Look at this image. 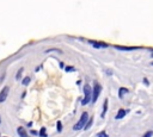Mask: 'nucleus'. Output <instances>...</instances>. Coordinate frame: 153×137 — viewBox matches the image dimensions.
<instances>
[{
	"instance_id": "24",
	"label": "nucleus",
	"mask_w": 153,
	"mask_h": 137,
	"mask_svg": "<svg viewBox=\"0 0 153 137\" xmlns=\"http://www.w3.org/2000/svg\"><path fill=\"white\" fill-rule=\"evenodd\" d=\"M151 64H152V66H153V62H152V63H151Z\"/></svg>"
},
{
	"instance_id": "23",
	"label": "nucleus",
	"mask_w": 153,
	"mask_h": 137,
	"mask_svg": "<svg viewBox=\"0 0 153 137\" xmlns=\"http://www.w3.org/2000/svg\"><path fill=\"white\" fill-rule=\"evenodd\" d=\"M0 124H1V118H0Z\"/></svg>"
},
{
	"instance_id": "9",
	"label": "nucleus",
	"mask_w": 153,
	"mask_h": 137,
	"mask_svg": "<svg viewBox=\"0 0 153 137\" xmlns=\"http://www.w3.org/2000/svg\"><path fill=\"white\" fill-rule=\"evenodd\" d=\"M108 102H109V100L108 99H105L104 100V105H103V111H102V114H101V117L104 118L106 114V111H108Z\"/></svg>"
},
{
	"instance_id": "13",
	"label": "nucleus",
	"mask_w": 153,
	"mask_h": 137,
	"mask_svg": "<svg viewBox=\"0 0 153 137\" xmlns=\"http://www.w3.org/2000/svg\"><path fill=\"white\" fill-rule=\"evenodd\" d=\"M23 71H24V68H19V69H18V72H17V75H16L17 80H19V79L22 78V73H23Z\"/></svg>"
},
{
	"instance_id": "14",
	"label": "nucleus",
	"mask_w": 153,
	"mask_h": 137,
	"mask_svg": "<svg viewBox=\"0 0 153 137\" xmlns=\"http://www.w3.org/2000/svg\"><path fill=\"white\" fill-rule=\"evenodd\" d=\"M38 135H39L41 137H47V132H46V128H42V129L39 130Z\"/></svg>"
},
{
	"instance_id": "8",
	"label": "nucleus",
	"mask_w": 153,
	"mask_h": 137,
	"mask_svg": "<svg viewBox=\"0 0 153 137\" xmlns=\"http://www.w3.org/2000/svg\"><path fill=\"white\" fill-rule=\"evenodd\" d=\"M17 133L19 135V137H29V135H27V132L25 131V129H24L23 126H19L17 129Z\"/></svg>"
},
{
	"instance_id": "10",
	"label": "nucleus",
	"mask_w": 153,
	"mask_h": 137,
	"mask_svg": "<svg viewBox=\"0 0 153 137\" xmlns=\"http://www.w3.org/2000/svg\"><path fill=\"white\" fill-rule=\"evenodd\" d=\"M126 93H129V90L126 88V87H121V88L118 90V97H120V98H123V95Z\"/></svg>"
},
{
	"instance_id": "1",
	"label": "nucleus",
	"mask_w": 153,
	"mask_h": 137,
	"mask_svg": "<svg viewBox=\"0 0 153 137\" xmlns=\"http://www.w3.org/2000/svg\"><path fill=\"white\" fill-rule=\"evenodd\" d=\"M87 121H89V114H87V112H82V113H81V117H80V119L78 121V123H77V124L73 126V130L78 131V130L84 129V126L86 125Z\"/></svg>"
},
{
	"instance_id": "12",
	"label": "nucleus",
	"mask_w": 153,
	"mask_h": 137,
	"mask_svg": "<svg viewBox=\"0 0 153 137\" xmlns=\"http://www.w3.org/2000/svg\"><path fill=\"white\" fill-rule=\"evenodd\" d=\"M56 129H58V132H61L62 131V123L61 122H56Z\"/></svg>"
},
{
	"instance_id": "22",
	"label": "nucleus",
	"mask_w": 153,
	"mask_h": 137,
	"mask_svg": "<svg viewBox=\"0 0 153 137\" xmlns=\"http://www.w3.org/2000/svg\"><path fill=\"white\" fill-rule=\"evenodd\" d=\"M30 132H31V135H37V132H36L35 130H31V131H30Z\"/></svg>"
},
{
	"instance_id": "19",
	"label": "nucleus",
	"mask_w": 153,
	"mask_h": 137,
	"mask_svg": "<svg viewBox=\"0 0 153 137\" xmlns=\"http://www.w3.org/2000/svg\"><path fill=\"white\" fill-rule=\"evenodd\" d=\"M50 51H58V53H61V50H59V49H48L47 53H50Z\"/></svg>"
},
{
	"instance_id": "11",
	"label": "nucleus",
	"mask_w": 153,
	"mask_h": 137,
	"mask_svg": "<svg viewBox=\"0 0 153 137\" xmlns=\"http://www.w3.org/2000/svg\"><path fill=\"white\" fill-rule=\"evenodd\" d=\"M30 81H31V78H30V76H25V78L22 80V85H23V86H27V85L30 83Z\"/></svg>"
},
{
	"instance_id": "7",
	"label": "nucleus",
	"mask_w": 153,
	"mask_h": 137,
	"mask_svg": "<svg viewBox=\"0 0 153 137\" xmlns=\"http://www.w3.org/2000/svg\"><path fill=\"white\" fill-rule=\"evenodd\" d=\"M127 112H129V111L123 110V109H120V110H118V112H117V114L115 116V119H122V118L127 114Z\"/></svg>"
},
{
	"instance_id": "25",
	"label": "nucleus",
	"mask_w": 153,
	"mask_h": 137,
	"mask_svg": "<svg viewBox=\"0 0 153 137\" xmlns=\"http://www.w3.org/2000/svg\"><path fill=\"white\" fill-rule=\"evenodd\" d=\"M152 57H153V54H152Z\"/></svg>"
},
{
	"instance_id": "21",
	"label": "nucleus",
	"mask_w": 153,
	"mask_h": 137,
	"mask_svg": "<svg viewBox=\"0 0 153 137\" xmlns=\"http://www.w3.org/2000/svg\"><path fill=\"white\" fill-rule=\"evenodd\" d=\"M63 67H65V63H63V62H61V63H60V68H61V69H62Z\"/></svg>"
},
{
	"instance_id": "18",
	"label": "nucleus",
	"mask_w": 153,
	"mask_h": 137,
	"mask_svg": "<svg viewBox=\"0 0 153 137\" xmlns=\"http://www.w3.org/2000/svg\"><path fill=\"white\" fill-rule=\"evenodd\" d=\"M66 72L67 73H69V72H74V67H66Z\"/></svg>"
},
{
	"instance_id": "5",
	"label": "nucleus",
	"mask_w": 153,
	"mask_h": 137,
	"mask_svg": "<svg viewBox=\"0 0 153 137\" xmlns=\"http://www.w3.org/2000/svg\"><path fill=\"white\" fill-rule=\"evenodd\" d=\"M115 48L121 51H134L137 49H141V47H124V45H115Z\"/></svg>"
},
{
	"instance_id": "3",
	"label": "nucleus",
	"mask_w": 153,
	"mask_h": 137,
	"mask_svg": "<svg viewBox=\"0 0 153 137\" xmlns=\"http://www.w3.org/2000/svg\"><path fill=\"white\" fill-rule=\"evenodd\" d=\"M101 91H102V87L99 85L98 82H94V86H93V90H92V99L91 101L92 102H96L97 99H98L99 94H101Z\"/></svg>"
},
{
	"instance_id": "2",
	"label": "nucleus",
	"mask_w": 153,
	"mask_h": 137,
	"mask_svg": "<svg viewBox=\"0 0 153 137\" xmlns=\"http://www.w3.org/2000/svg\"><path fill=\"white\" fill-rule=\"evenodd\" d=\"M92 99V90L89 85L84 86V99L81 100V105H87Z\"/></svg>"
},
{
	"instance_id": "16",
	"label": "nucleus",
	"mask_w": 153,
	"mask_h": 137,
	"mask_svg": "<svg viewBox=\"0 0 153 137\" xmlns=\"http://www.w3.org/2000/svg\"><path fill=\"white\" fill-rule=\"evenodd\" d=\"M96 136H97V137H109V135H108L105 131H101V132H98Z\"/></svg>"
},
{
	"instance_id": "6",
	"label": "nucleus",
	"mask_w": 153,
	"mask_h": 137,
	"mask_svg": "<svg viewBox=\"0 0 153 137\" xmlns=\"http://www.w3.org/2000/svg\"><path fill=\"white\" fill-rule=\"evenodd\" d=\"M8 91H10V88L7 86H5L1 90V92H0V102H4L6 100V98H7V95H8Z\"/></svg>"
},
{
	"instance_id": "20",
	"label": "nucleus",
	"mask_w": 153,
	"mask_h": 137,
	"mask_svg": "<svg viewBox=\"0 0 153 137\" xmlns=\"http://www.w3.org/2000/svg\"><path fill=\"white\" fill-rule=\"evenodd\" d=\"M144 83H145V85H149V81L145 78V79H144Z\"/></svg>"
},
{
	"instance_id": "4",
	"label": "nucleus",
	"mask_w": 153,
	"mask_h": 137,
	"mask_svg": "<svg viewBox=\"0 0 153 137\" xmlns=\"http://www.w3.org/2000/svg\"><path fill=\"white\" fill-rule=\"evenodd\" d=\"M89 43L96 49H105V48L109 47V44L104 43V42H99V41H93V39H90Z\"/></svg>"
},
{
	"instance_id": "15",
	"label": "nucleus",
	"mask_w": 153,
	"mask_h": 137,
	"mask_svg": "<svg viewBox=\"0 0 153 137\" xmlns=\"http://www.w3.org/2000/svg\"><path fill=\"white\" fill-rule=\"evenodd\" d=\"M92 122H93V118H91V119H89V121H87V123H86V125L84 126V129H85V130L89 129V128H90V126L92 125Z\"/></svg>"
},
{
	"instance_id": "17",
	"label": "nucleus",
	"mask_w": 153,
	"mask_h": 137,
	"mask_svg": "<svg viewBox=\"0 0 153 137\" xmlns=\"http://www.w3.org/2000/svg\"><path fill=\"white\" fill-rule=\"evenodd\" d=\"M153 136V131L152 130H148L147 132H145L144 135H142V137H152Z\"/></svg>"
}]
</instances>
